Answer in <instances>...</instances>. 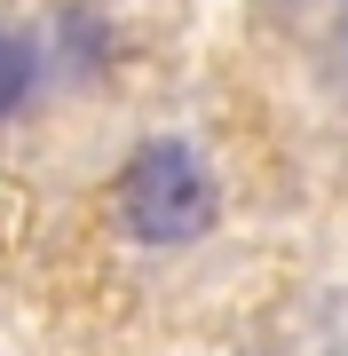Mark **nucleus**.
<instances>
[{
  "mask_svg": "<svg viewBox=\"0 0 348 356\" xmlns=\"http://www.w3.org/2000/svg\"><path fill=\"white\" fill-rule=\"evenodd\" d=\"M214 214H222V191L182 135H151L119 166V222L135 229V245H190L214 229Z\"/></svg>",
  "mask_w": 348,
  "mask_h": 356,
  "instance_id": "nucleus-1",
  "label": "nucleus"
},
{
  "mask_svg": "<svg viewBox=\"0 0 348 356\" xmlns=\"http://www.w3.org/2000/svg\"><path fill=\"white\" fill-rule=\"evenodd\" d=\"M48 48H40V32L24 24H0V119H24L40 95H48Z\"/></svg>",
  "mask_w": 348,
  "mask_h": 356,
  "instance_id": "nucleus-2",
  "label": "nucleus"
},
{
  "mask_svg": "<svg viewBox=\"0 0 348 356\" xmlns=\"http://www.w3.org/2000/svg\"><path fill=\"white\" fill-rule=\"evenodd\" d=\"M111 16L103 8H88V0H72V8H56V48H48V64H64V72H79V79H95L111 64Z\"/></svg>",
  "mask_w": 348,
  "mask_h": 356,
  "instance_id": "nucleus-3",
  "label": "nucleus"
}]
</instances>
